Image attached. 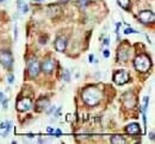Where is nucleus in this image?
I'll use <instances>...</instances> for the list:
<instances>
[{
	"mask_svg": "<svg viewBox=\"0 0 155 144\" xmlns=\"http://www.w3.org/2000/svg\"><path fill=\"white\" fill-rule=\"evenodd\" d=\"M54 68H55V61H54V60L48 58V60H44V61L42 62L41 69H42V71H44V73L50 74L51 71L54 70Z\"/></svg>",
	"mask_w": 155,
	"mask_h": 144,
	"instance_id": "1a4fd4ad",
	"label": "nucleus"
},
{
	"mask_svg": "<svg viewBox=\"0 0 155 144\" xmlns=\"http://www.w3.org/2000/svg\"><path fill=\"white\" fill-rule=\"evenodd\" d=\"M47 12H48V14L50 17H57V16L61 14V9H60L58 5H50L48 7Z\"/></svg>",
	"mask_w": 155,
	"mask_h": 144,
	"instance_id": "ddd939ff",
	"label": "nucleus"
},
{
	"mask_svg": "<svg viewBox=\"0 0 155 144\" xmlns=\"http://www.w3.org/2000/svg\"><path fill=\"white\" fill-rule=\"evenodd\" d=\"M129 79H130L129 73H128V71H125V70H118V71H116V73L113 74V81H115V84L121 85V86L124 85V84H126L129 81Z\"/></svg>",
	"mask_w": 155,
	"mask_h": 144,
	"instance_id": "7ed1b4c3",
	"label": "nucleus"
},
{
	"mask_svg": "<svg viewBox=\"0 0 155 144\" xmlns=\"http://www.w3.org/2000/svg\"><path fill=\"white\" fill-rule=\"evenodd\" d=\"M1 1H3V0H0V3H1Z\"/></svg>",
	"mask_w": 155,
	"mask_h": 144,
	"instance_id": "473e14b6",
	"label": "nucleus"
},
{
	"mask_svg": "<svg viewBox=\"0 0 155 144\" xmlns=\"http://www.w3.org/2000/svg\"><path fill=\"white\" fill-rule=\"evenodd\" d=\"M128 56H129V51H128V46L126 45H123L122 48L118 49V54H117L118 62H126L128 61Z\"/></svg>",
	"mask_w": 155,
	"mask_h": 144,
	"instance_id": "9d476101",
	"label": "nucleus"
},
{
	"mask_svg": "<svg viewBox=\"0 0 155 144\" xmlns=\"http://www.w3.org/2000/svg\"><path fill=\"white\" fill-rule=\"evenodd\" d=\"M10 130H11V121L10 120H5L0 124V136L6 137L9 135Z\"/></svg>",
	"mask_w": 155,
	"mask_h": 144,
	"instance_id": "f8f14e48",
	"label": "nucleus"
},
{
	"mask_svg": "<svg viewBox=\"0 0 155 144\" xmlns=\"http://www.w3.org/2000/svg\"><path fill=\"white\" fill-rule=\"evenodd\" d=\"M0 63L6 68H11V65L13 63V57H12L11 52H9V51L0 52Z\"/></svg>",
	"mask_w": 155,
	"mask_h": 144,
	"instance_id": "423d86ee",
	"label": "nucleus"
},
{
	"mask_svg": "<svg viewBox=\"0 0 155 144\" xmlns=\"http://www.w3.org/2000/svg\"><path fill=\"white\" fill-rule=\"evenodd\" d=\"M126 132L130 133V135H138L141 132L140 130V125L137 123H132V124H129L126 126Z\"/></svg>",
	"mask_w": 155,
	"mask_h": 144,
	"instance_id": "4468645a",
	"label": "nucleus"
},
{
	"mask_svg": "<svg viewBox=\"0 0 155 144\" xmlns=\"http://www.w3.org/2000/svg\"><path fill=\"white\" fill-rule=\"evenodd\" d=\"M32 1L35 3V1H41V0H32Z\"/></svg>",
	"mask_w": 155,
	"mask_h": 144,
	"instance_id": "2f4dec72",
	"label": "nucleus"
},
{
	"mask_svg": "<svg viewBox=\"0 0 155 144\" xmlns=\"http://www.w3.org/2000/svg\"><path fill=\"white\" fill-rule=\"evenodd\" d=\"M123 102L126 108H134L136 105V97L132 92H128L123 95Z\"/></svg>",
	"mask_w": 155,
	"mask_h": 144,
	"instance_id": "39448f33",
	"label": "nucleus"
},
{
	"mask_svg": "<svg viewBox=\"0 0 155 144\" xmlns=\"http://www.w3.org/2000/svg\"><path fill=\"white\" fill-rule=\"evenodd\" d=\"M119 6L124 10H129L130 9V0H117Z\"/></svg>",
	"mask_w": 155,
	"mask_h": 144,
	"instance_id": "dca6fc26",
	"label": "nucleus"
},
{
	"mask_svg": "<svg viewBox=\"0 0 155 144\" xmlns=\"http://www.w3.org/2000/svg\"><path fill=\"white\" fill-rule=\"evenodd\" d=\"M48 106H49V100H48V99H39V100L36 102V108H37V111L45 110Z\"/></svg>",
	"mask_w": 155,
	"mask_h": 144,
	"instance_id": "2eb2a0df",
	"label": "nucleus"
},
{
	"mask_svg": "<svg viewBox=\"0 0 155 144\" xmlns=\"http://www.w3.org/2000/svg\"><path fill=\"white\" fill-rule=\"evenodd\" d=\"M138 18L143 23V24H149V23H153L154 19H155V16L151 11H142L140 14H138Z\"/></svg>",
	"mask_w": 155,
	"mask_h": 144,
	"instance_id": "0eeeda50",
	"label": "nucleus"
},
{
	"mask_svg": "<svg viewBox=\"0 0 155 144\" xmlns=\"http://www.w3.org/2000/svg\"><path fill=\"white\" fill-rule=\"evenodd\" d=\"M31 106H32V102H31V100L28 99V98L20 99V100H18V102H17V110L20 111V112H24V111L30 110Z\"/></svg>",
	"mask_w": 155,
	"mask_h": 144,
	"instance_id": "6e6552de",
	"label": "nucleus"
},
{
	"mask_svg": "<svg viewBox=\"0 0 155 144\" xmlns=\"http://www.w3.org/2000/svg\"><path fill=\"white\" fill-rule=\"evenodd\" d=\"M134 64H135V68L138 70V71H147L151 63H150V58L147 56V55H140L135 58L134 61Z\"/></svg>",
	"mask_w": 155,
	"mask_h": 144,
	"instance_id": "f03ea898",
	"label": "nucleus"
},
{
	"mask_svg": "<svg viewBox=\"0 0 155 144\" xmlns=\"http://www.w3.org/2000/svg\"><path fill=\"white\" fill-rule=\"evenodd\" d=\"M5 98V95H4V93H1V92H0V101H1L3 99Z\"/></svg>",
	"mask_w": 155,
	"mask_h": 144,
	"instance_id": "cd10ccee",
	"label": "nucleus"
},
{
	"mask_svg": "<svg viewBox=\"0 0 155 144\" xmlns=\"http://www.w3.org/2000/svg\"><path fill=\"white\" fill-rule=\"evenodd\" d=\"M111 143L113 144H121V143H125V139L121 136H113L111 137Z\"/></svg>",
	"mask_w": 155,
	"mask_h": 144,
	"instance_id": "f3484780",
	"label": "nucleus"
},
{
	"mask_svg": "<svg viewBox=\"0 0 155 144\" xmlns=\"http://www.w3.org/2000/svg\"><path fill=\"white\" fill-rule=\"evenodd\" d=\"M149 136H150V139H151V140H154V132H150V135H149Z\"/></svg>",
	"mask_w": 155,
	"mask_h": 144,
	"instance_id": "c85d7f7f",
	"label": "nucleus"
},
{
	"mask_svg": "<svg viewBox=\"0 0 155 144\" xmlns=\"http://www.w3.org/2000/svg\"><path fill=\"white\" fill-rule=\"evenodd\" d=\"M62 78H63V80H64L66 82H69V80H70V75H69V71H68L67 69L63 71V75H62Z\"/></svg>",
	"mask_w": 155,
	"mask_h": 144,
	"instance_id": "aec40b11",
	"label": "nucleus"
},
{
	"mask_svg": "<svg viewBox=\"0 0 155 144\" xmlns=\"http://www.w3.org/2000/svg\"><path fill=\"white\" fill-rule=\"evenodd\" d=\"M66 46H67V39H66V37H57L56 38V42H55V48H56V50L57 51H60V52H62V51H64V49H66Z\"/></svg>",
	"mask_w": 155,
	"mask_h": 144,
	"instance_id": "9b49d317",
	"label": "nucleus"
},
{
	"mask_svg": "<svg viewBox=\"0 0 155 144\" xmlns=\"http://www.w3.org/2000/svg\"><path fill=\"white\" fill-rule=\"evenodd\" d=\"M28 71H29V75L31 78H35L38 75L39 73V63L36 58H31L28 62Z\"/></svg>",
	"mask_w": 155,
	"mask_h": 144,
	"instance_id": "20e7f679",
	"label": "nucleus"
},
{
	"mask_svg": "<svg viewBox=\"0 0 155 144\" xmlns=\"http://www.w3.org/2000/svg\"><path fill=\"white\" fill-rule=\"evenodd\" d=\"M88 4H90V0H78V5H79V7H81V9L86 7Z\"/></svg>",
	"mask_w": 155,
	"mask_h": 144,
	"instance_id": "6ab92c4d",
	"label": "nucleus"
},
{
	"mask_svg": "<svg viewBox=\"0 0 155 144\" xmlns=\"http://www.w3.org/2000/svg\"><path fill=\"white\" fill-rule=\"evenodd\" d=\"M103 98V93L97 87H87L82 92V100L88 106H96L100 102Z\"/></svg>",
	"mask_w": 155,
	"mask_h": 144,
	"instance_id": "f257e3e1",
	"label": "nucleus"
},
{
	"mask_svg": "<svg viewBox=\"0 0 155 144\" xmlns=\"http://www.w3.org/2000/svg\"><path fill=\"white\" fill-rule=\"evenodd\" d=\"M126 35H129V33H137V31L136 30H134V29H131V28H128V29H125V31H124Z\"/></svg>",
	"mask_w": 155,
	"mask_h": 144,
	"instance_id": "412c9836",
	"label": "nucleus"
},
{
	"mask_svg": "<svg viewBox=\"0 0 155 144\" xmlns=\"http://www.w3.org/2000/svg\"><path fill=\"white\" fill-rule=\"evenodd\" d=\"M54 131H55V129L51 127V126H49V127L47 129V132H48V133H53V135H54Z\"/></svg>",
	"mask_w": 155,
	"mask_h": 144,
	"instance_id": "5701e85b",
	"label": "nucleus"
},
{
	"mask_svg": "<svg viewBox=\"0 0 155 144\" xmlns=\"http://www.w3.org/2000/svg\"><path fill=\"white\" fill-rule=\"evenodd\" d=\"M54 133H55V137H60L62 132H61V130H60V129H57V130H55V131H54Z\"/></svg>",
	"mask_w": 155,
	"mask_h": 144,
	"instance_id": "4be33fe9",
	"label": "nucleus"
},
{
	"mask_svg": "<svg viewBox=\"0 0 155 144\" xmlns=\"http://www.w3.org/2000/svg\"><path fill=\"white\" fill-rule=\"evenodd\" d=\"M104 56H105L106 58L110 56V52H109V50H107V49H106V50H104Z\"/></svg>",
	"mask_w": 155,
	"mask_h": 144,
	"instance_id": "a878e982",
	"label": "nucleus"
},
{
	"mask_svg": "<svg viewBox=\"0 0 155 144\" xmlns=\"http://www.w3.org/2000/svg\"><path fill=\"white\" fill-rule=\"evenodd\" d=\"M18 9L22 11V13H26L28 10H29L28 5H26V4H23V3H22V0H18Z\"/></svg>",
	"mask_w": 155,
	"mask_h": 144,
	"instance_id": "a211bd4d",
	"label": "nucleus"
},
{
	"mask_svg": "<svg viewBox=\"0 0 155 144\" xmlns=\"http://www.w3.org/2000/svg\"><path fill=\"white\" fill-rule=\"evenodd\" d=\"M13 79H15V76H13L12 74H10V75H9V84H12V82H13Z\"/></svg>",
	"mask_w": 155,
	"mask_h": 144,
	"instance_id": "b1692460",
	"label": "nucleus"
},
{
	"mask_svg": "<svg viewBox=\"0 0 155 144\" xmlns=\"http://www.w3.org/2000/svg\"><path fill=\"white\" fill-rule=\"evenodd\" d=\"M17 32H18V28L15 26V39H16V41H17V37H18V33H17Z\"/></svg>",
	"mask_w": 155,
	"mask_h": 144,
	"instance_id": "393cba45",
	"label": "nucleus"
},
{
	"mask_svg": "<svg viewBox=\"0 0 155 144\" xmlns=\"http://www.w3.org/2000/svg\"><path fill=\"white\" fill-rule=\"evenodd\" d=\"M67 1H68V0H58L60 4H64V3H67Z\"/></svg>",
	"mask_w": 155,
	"mask_h": 144,
	"instance_id": "c756f323",
	"label": "nucleus"
},
{
	"mask_svg": "<svg viewBox=\"0 0 155 144\" xmlns=\"http://www.w3.org/2000/svg\"><path fill=\"white\" fill-rule=\"evenodd\" d=\"M104 44H105V45H107V44H109V38H105V41H104Z\"/></svg>",
	"mask_w": 155,
	"mask_h": 144,
	"instance_id": "7c9ffc66",
	"label": "nucleus"
},
{
	"mask_svg": "<svg viewBox=\"0 0 155 144\" xmlns=\"http://www.w3.org/2000/svg\"><path fill=\"white\" fill-rule=\"evenodd\" d=\"M88 60H90V62L92 63V62H93V60H94V56H93V55H90V56H88Z\"/></svg>",
	"mask_w": 155,
	"mask_h": 144,
	"instance_id": "bb28decb",
	"label": "nucleus"
}]
</instances>
